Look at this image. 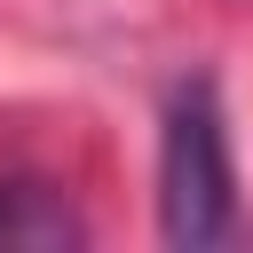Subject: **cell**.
<instances>
[{"instance_id": "6da1fadb", "label": "cell", "mask_w": 253, "mask_h": 253, "mask_svg": "<svg viewBox=\"0 0 253 253\" xmlns=\"http://www.w3.org/2000/svg\"><path fill=\"white\" fill-rule=\"evenodd\" d=\"M158 237L174 253H213L237 237V166H229V119L221 87L190 71L166 95L158 126Z\"/></svg>"}, {"instance_id": "7a4b0ae2", "label": "cell", "mask_w": 253, "mask_h": 253, "mask_svg": "<svg viewBox=\"0 0 253 253\" xmlns=\"http://www.w3.org/2000/svg\"><path fill=\"white\" fill-rule=\"evenodd\" d=\"M87 221L55 182H0V253H79Z\"/></svg>"}]
</instances>
